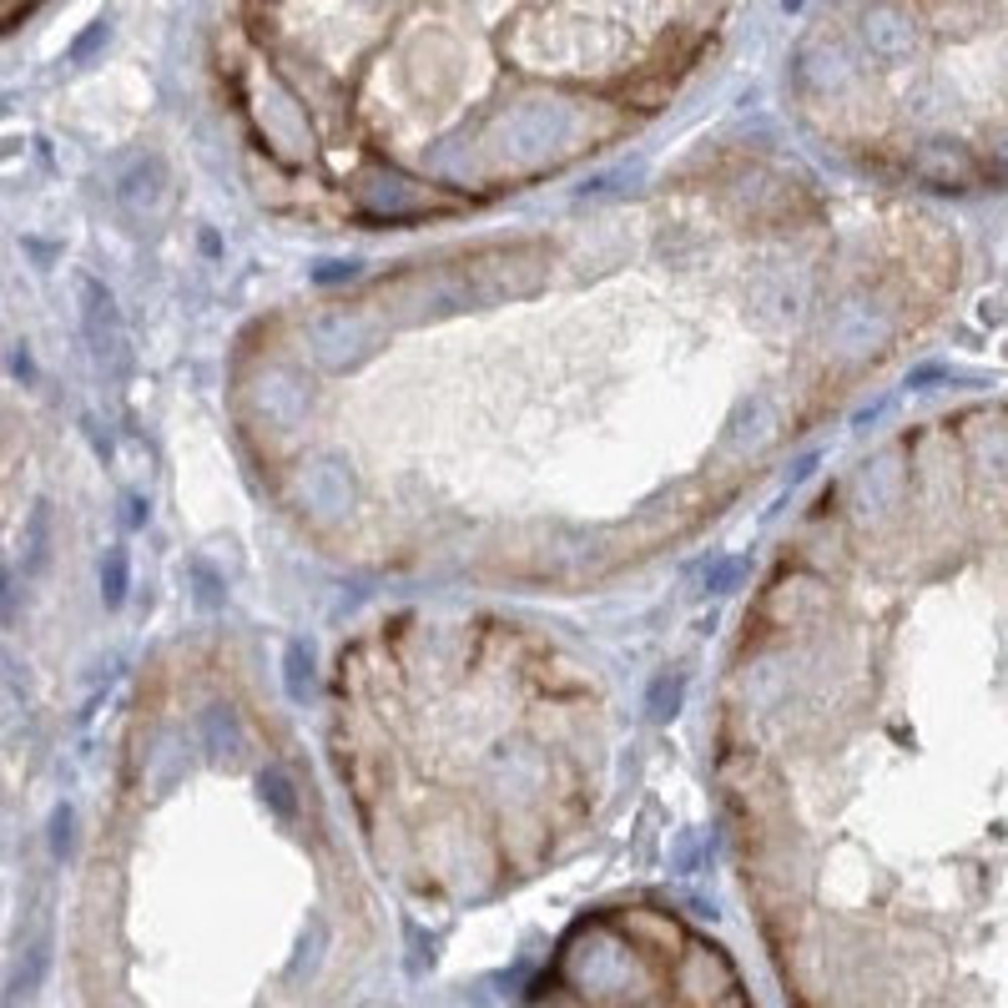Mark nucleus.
I'll return each mask as SVG.
<instances>
[{
	"mask_svg": "<svg viewBox=\"0 0 1008 1008\" xmlns=\"http://www.w3.org/2000/svg\"><path fill=\"white\" fill-rule=\"evenodd\" d=\"M46 958H51V948H46V938L35 943L31 953H25V968L15 974V994H35V984H41V974H46Z\"/></svg>",
	"mask_w": 1008,
	"mask_h": 1008,
	"instance_id": "obj_13",
	"label": "nucleus"
},
{
	"mask_svg": "<svg viewBox=\"0 0 1008 1008\" xmlns=\"http://www.w3.org/2000/svg\"><path fill=\"white\" fill-rule=\"evenodd\" d=\"M192 580H197V606L202 610H222V600H228V585H222V575L212 570L207 560L192 565Z\"/></svg>",
	"mask_w": 1008,
	"mask_h": 1008,
	"instance_id": "obj_10",
	"label": "nucleus"
},
{
	"mask_svg": "<svg viewBox=\"0 0 1008 1008\" xmlns=\"http://www.w3.org/2000/svg\"><path fill=\"white\" fill-rule=\"evenodd\" d=\"M862 41H868V51L878 61H903L913 51V25L893 11H872L862 15Z\"/></svg>",
	"mask_w": 1008,
	"mask_h": 1008,
	"instance_id": "obj_4",
	"label": "nucleus"
},
{
	"mask_svg": "<svg viewBox=\"0 0 1008 1008\" xmlns=\"http://www.w3.org/2000/svg\"><path fill=\"white\" fill-rule=\"evenodd\" d=\"M575 126V112L560 102H529L519 106L510 122H504V151L510 157H539V151H550L555 141L570 137Z\"/></svg>",
	"mask_w": 1008,
	"mask_h": 1008,
	"instance_id": "obj_2",
	"label": "nucleus"
},
{
	"mask_svg": "<svg viewBox=\"0 0 1008 1008\" xmlns=\"http://www.w3.org/2000/svg\"><path fill=\"white\" fill-rule=\"evenodd\" d=\"M313 691H318V676H313V645L293 641L287 645V696L313 701Z\"/></svg>",
	"mask_w": 1008,
	"mask_h": 1008,
	"instance_id": "obj_7",
	"label": "nucleus"
},
{
	"mask_svg": "<svg viewBox=\"0 0 1008 1008\" xmlns=\"http://www.w3.org/2000/svg\"><path fill=\"white\" fill-rule=\"evenodd\" d=\"M71 827H76V812L61 802L56 812H51V852H56V858H71Z\"/></svg>",
	"mask_w": 1008,
	"mask_h": 1008,
	"instance_id": "obj_15",
	"label": "nucleus"
},
{
	"mask_svg": "<svg viewBox=\"0 0 1008 1008\" xmlns=\"http://www.w3.org/2000/svg\"><path fill=\"white\" fill-rule=\"evenodd\" d=\"M681 701H686V676H681V671H661V676L651 681V691H645V716H651L655 726L676 722Z\"/></svg>",
	"mask_w": 1008,
	"mask_h": 1008,
	"instance_id": "obj_6",
	"label": "nucleus"
},
{
	"mask_svg": "<svg viewBox=\"0 0 1008 1008\" xmlns=\"http://www.w3.org/2000/svg\"><path fill=\"white\" fill-rule=\"evenodd\" d=\"M258 791H263V802L273 807L277 817H293V812H298V797H293V781H287L277 767L258 771Z\"/></svg>",
	"mask_w": 1008,
	"mask_h": 1008,
	"instance_id": "obj_9",
	"label": "nucleus"
},
{
	"mask_svg": "<svg viewBox=\"0 0 1008 1008\" xmlns=\"http://www.w3.org/2000/svg\"><path fill=\"white\" fill-rule=\"evenodd\" d=\"M354 273H358V267H354V263H344V267H318L313 277H318V283H333V277H354Z\"/></svg>",
	"mask_w": 1008,
	"mask_h": 1008,
	"instance_id": "obj_17",
	"label": "nucleus"
},
{
	"mask_svg": "<svg viewBox=\"0 0 1008 1008\" xmlns=\"http://www.w3.org/2000/svg\"><path fill=\"white\" fill-rule=\"evenodd\" d=\"M752 575V560H742V555H732V560H722L716 570L706 575V590L711 596H726V590H736V585Z\"/></svg>",
	"mask_w": 1008,
	"mask_h": 1008,
	"instance_id": "obj_11",
	"label": "nucleus"
},
{
	"mask_svg": "<svg viewBox=\"0 0 1008 1008\" xmlns=\"http://www.w3.org/2000/svg\"><path fill=\"white\" fill-rule=\"evenodd\" d=\"M126 585H132V565H126V545H112L102 560V600L106 606H122L126 600Z\"/></svg>",
	"mask_w": 1008,
	"mask_h": 1008,
	"instance_id": "obj_8",
	"label": "nucleus"
},
{
	"mask_svg": "<svg viewBox=\"0 0 1008 1008\" xmlns=\"http://www.w3.org/2000/svg\"><path fill=\"white\" fill-rule=\"evenodd\" d=\"M11 600V575H6V565H0V606Z\"/></svg>",
	"mask_w": 1008,
	"mask_h": 1008,
	"instance_id": "obj_18",
	"label": "nucleus"
},
{
	"mask_svg": "<svg viewBox=\"0 0 1008 1008\" xmlns=\"http://www.w3.org/2000/svg\"><path fill=\"white\" fill-rule=\"evenodd\" d=\"M106 35H112V21H92L86 31L76 35V46H71V61H76V66H86V61H92V51L106 46Z\"/></svg>",
	"mask_w": 1008,
	"mask_h": 1008,
	"instance_id": "obj_14",
	"label": "nucleus"
},
{
	"mask_svg": "<svg viewBox=\"0 0 1008 1008\" xmlns=\"http://www.w3.org/2000/svg\"><path fill=\"white\" fill-rule=\"evenodd\" d=\"M81 328H86V344H92L96 364L112 378L132 374V338H126V323L116 313V298L106 293L96 277H81Z\"/></svg>",
	"mask_w": 1008,
	"mask_h": 1008,
	"instance_id": "obj_1",
	"label": "nucleus"
},
{
	"mask_svg": "<svg viewBox=\"0 0 1008 1008\" xmlns=\"http://www.w3.org/2000/svg\"><path fill=\"white\" fill-rule=\"evenodd\" d=\"M116 197H122L126 212H151V207L167 197V161L161 157H141L126 167L122 187H116Z\"/></svg>",
	"mask_w": 1008,
	"mask_h": 1008,
	"instance_id": "obj_3",
	"label": "nucleus"
},
{
	"mask_svg": "<svg viewBox=\"0 0 1008 1008\" xmlns=\"http://www.w3.org/2000/svg\"><path fill=\"white\" fill-rule=\"evenodd\" d=\"M147 500H141V494H132V500H126V525H147Z\"/></svg>",
	"mask_w": 1008,
	"mask_h": 1008,
	"instance_id": "obj_16",
	"label": "nucleus"
},
{
	"mask_svg": "<svg viewBox=\"0 0 1008 1008\" xmlns=\"http://www.w3.org/2000/svg\"><path fill=\"white\" fill-rule=\"evenodd\" d=\"M46 535H51V510H46V504H35V515H31V550H25V570H41V565H46Z\"/></svg>",
	"mask_w": 1008,
	"mask_h": 1008,
	"instance_id": "obj_12",
	"label": "nucleus"
},
{
	"mask_svg": "<svg viewBox=\"0 0 1008 1008\" xmlns=\"http://www.w3.org/2000/svg\"><path fill=\"white\" fill-rule=\"evenodd\" d=\"M202 746L222 762H238L242 752V726H238V711L232 706H207L202 711Z\"/></svg>",
	"mask_w": 1008,
	"mask_h": 1008,
	"instance_id": "obj_5",
	"label": "nucleus"
}]
</instances>
